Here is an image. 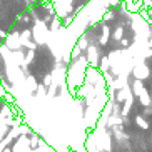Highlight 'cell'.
Instances as JSON below:
<instances>
[{
	"instance_id": "5",
	"label": "cell",
	"mask_w": 152,
	"mask_h": 152,
	"mask_svg": "<svg viewBox=\"0 0 152 152\" xmlns=\"http://www.w3.org/2000/svg\"><path fill=\"white\" fill-rule=\"evenodd\" d=\"M107 39H109V27H104V34H102V44H105L107 42Z\"/></svg>"
},
{
	"instance_id": "2",
	"label": "cell",
	"mask_w": 152,
	"mask_h": 152,
	"mask_svg": "<svg viewBox=\"0 0 152 152\" xmlns=\"http://www.w3.org/2000/svg\"><path fill=\"white\" fill-rule=\"evenodd\" d=\"M147 74H149V70L144 69V65H139L137 69H134V77L139 79V80H142L144 77H147Z\"/></svg>"
},
{
	"instance_id": "9",
	"label": "cell",
	"mask_w": 152,
	"mask_h": 152,
	"mask_svg": "<svg viewBox=\"0 0 152 152\" xmlns=\"http://www.w3.org/2000/svg\"><path fill=\"white\" fill-rule=\"evenodd\" d=\"M104 18H105V20H109V18H112V12H109V14H105V17H104Z\"/></svg>"
},
{
	"instance_id": "4",
	"label": "cell",
	"mask_w": 152,
	"mask_h": 152,
	"mask_svg": "<svg viewBox=\"0 0 152 152\" xmlns=\"http://www.w3.org/2000/svg\"><path fill=\"white\" fill-rule=\"evenodd\" d=\"M135 122H137L139 127H142V129H149V122L145 121L144 117H137V119H135Z\"/></svg>"
},
{
	"instance_id": "8",
	"label": "cell",
	"mask_w": 152,
	"mask_h": 152,
	"mask_svg": "<svg viewBox=\"0 0 152 152\" xmlns=\"http://www.w3.org/2000/svg\"><path fill=\"white\" fill-rule=\"evenodd\" d=\"M122 45L124 47H129V39H122Z\"/></svg>"
},
{
	"instance_id": "7",
	"label": "cell",
	"mask_w": 152,
	"mask_h": 152,
	"mask_svg": "<svg viewBox=\"0 0 152 152\" xmlns=\"http://www.w3.org/2000/svg\"><path fill=\"white\" fill-rule=\"evenodd\" d=\"M122 34H124V30H122V27H119V28L115 30V39H121Z\"/></svg>"
},
{
	"instance_id": "10",
	"label": "cell",
	"mask_w": 152,
	"mask_h": 152,
	"mask_svg": "<svg viewBox=\"0 0 152 152\" xmlns=\"http://www.w3.org/2000/svg\"><path fill=\"white\" fill-rule=\"evenodd\" d=\"M151 100H152V94H151Z\"/></svg>"
},
{
	"instance_id": "1",
	"label": "cell",
	"mask_w": 152,
	"mask_h": 152,
	"mask_svg": "<svg viewBox=\"0 0 152 152\" xmlns=\"http://www.w3.org/2000/svg\"><path fill=\"white\" fill-rule=\"evenodd\" d=\"M130 90H132V94H134V95H137V97H139V95H140V94L144 92L142 80H139V79H135V80H134V84H132V89H130Z\"/></svg>"
},
{
	"instance_id": "6",
	"label": "cell",
	"mask_w": 152,
	"mask_h": 152,
	"mask_svg": "<svg viewBox=\"0 0 152 152\" xmlns=\"http://www.w3.org/2000/svg\"><path fill=\"white\" fill-rule=\"evenodd\" d=\"M109 69V60L107 58H102V70H107Z\"/></svg>"
},
{
	"instance_id": "3",
	"label": "cell",
	"mask_w": 152,
	"mask_h": 152,
	"mask_svg": "<svg viewBox=\"0 0 152 152\" xmlns=\"http://www.w3.org/2000/svg\"><path fill=\"white\" fill-rule=\"evenodd\" d=\"M139 99H140V104H142L144 107H147V105H151V95H147V92H145V90H144L142 94L139 95Z\"/></svg>"
},
{
	"instance_id": "11",
	"label": "cell",
	"mask_w": 152,
	"mask_h": 152,
	"mask_svg": "<svg viewBox=\"0 0 152 152\" xmlns=\"http://www.w3.org/2000/svg\"><path fill=\"white\" fill-rule=\"evenodd\" d=\"M151 47H152V45H151Z\"/></svg>"
}]
</instances>
